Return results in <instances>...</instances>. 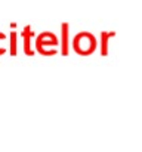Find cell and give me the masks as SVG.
I'll return each instance as SVG.
<instances>
[{"label": "cell", "mask_w": 142, "mask_h": 152, "mask_svg": "<svg viewBox=\"0 0 142 152\" xmlns=\"http://www.w3.org/2000/svg\"><path fill=\"white\" fill-rule=\"evenodd\" d=\"M71 48L80 56H90L98 49V40L92 33L80 31L71 40Z\"/></svg>", "instance_id": "obj_1"}, {"label": "cell", "mask_w": 142, "mask_h": 152, "mask_svg": "<svg viewBox=\"0 0 142 152\" xmlns=\"http://www.w3.org/2000/svg\"><path fill=\"white\" fill-rule=\"evenodd\" d=\"M59 39L52 31H42L39 36H36V45L34 50L40 53L42 56H55L59 53V49H47V48H58Z\"/></svg>", "instance_id": "obj_2"}, {"label": "cell", "mask_w": 142, "mask_h": 152, "mask_svg": "<svg viewBox=\"0 0 142 152\" xmlns=\"http://www.w3.org/2000/svg\"><path fill=\"white\" fill-rule=\"evenodd\" d=\"M71 48V36H70V24L62 22L61 24V39H59V49L62 56H68Z\"/></svg>", "instance_id": "obj_3"}, {"label": "cell", "mask_w": 142, "mask_h": 152, "mask_svg": "<svg viewBox=\"0 0 142 152\" xmlns=\"http://www.w3.org/2000/svg\"><path fill=\"white\" fill-rule=\"evenodd\" d=\"M21 39H22V50H24V55L27 56H34L36 50L31 48V40L36 39V33L31 30V25H25L22 33H21Z\"/></svg>", "instance_id": "obj_4"}, {"label": "cell", "mask_w": 142, "mask_h": 152, "mask_svg": "<svg viewBox=\"0 0 142 152\" xmlns=\"http://www.w3.org/2000/svg\"><path fill=\"white\" fill-rule=\"evenodd\" d=\"M116 36L114 31H101V43H99V53L101 56H108V43L110 40Z\"/></svg>", "instance_id": "obj_5"}, {"label": "cell", "mask_w": 142, "mask_h": 152, "mask_svg": "<svg viewBox=\"0 0 142 152\" xmlns=\"http://www.w3.org/2000/svg\"><path fill=\"white\" fill-rule=\"evenodd\" d=\"M9 53L10 56L18 55V33L15 30H12L9 34Z\"/></svg>", "instance_id": "obj_6"}, {"label": "cell", "mask_w": 142, "mask_h": 152, "mask_svg": "<svg viewBox=\"0 0 142 152\" xmlns=\"http://www.w3.org/2000/svg\"><path fill=\"white\" fill-rule=\"evenodd\" d=\"M6 39H7V37H6V34L0 31V56H3V55L6 53V50H7V49H6V46L3 45V42H6Z\"/></svg>", "instance_id": "obj_7"}]
</instances>
